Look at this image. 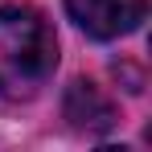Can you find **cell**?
<instances>
[{"label":"cell","instance_id":"2","mask_svg":"<svg viewBox=\"0 0 152 152\" xmlns=\"http://www.w3.org/2000/svg\"><path fill=\"white\" fill-rule=\"evenodd\" d=\"M144 0H66V12L74 17V25L99 41L127 37L132 29L144 21Z\"/></svg>","mask_w":152,"mask_h":152},{"label":"cell","instance_id":"1","mask_svg":"<svg viewBox=\"0 0 152 152\" xmlns=\"http://www.w3.org/2000/svg\"><path fill=\"white\" fill-rule=\"evenodd\" d=\"M58 66L50 21L29 4H0V95L29 99Z\"/></svg>","mask_w":152,"mask_h":152},{"label":"cell","instance_id":"3","mask_svg":"<svg viewBox=\"0 0 152 152\" xmlns=\"http://www.w3.org/2000/svg\"><path fill=\"white\" fill-rule=\"evenodd\" d=\"M62 115L78 132H107L115 124V107L95 82H74L66 91V99H62Z\"/></svg>","mask_w":152,"mask_h":152}]
</instances>
